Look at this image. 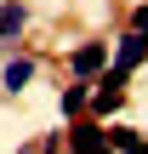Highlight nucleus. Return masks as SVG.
Wrapping results in <instances>:
<instances>
[{"instance_id":"nucleus-7","label":"nucleus","mask_w":148,"mask_h":154,"mask_svg":"<svg viewBox=\"0 0 148 154\" xmlns=\"http://www.w3.org/2000/svg\"><path fill=\"white\" fill-rule=\"evenodd\" d=\"M86 97H91L86 86H68V91H63V114H80V109H86Z\"/></svg>"},{"instance_id":"nucleus-5","label":"nucleus","mask_w":148,"mask_h":154,"mask_svg":"<svg viewBox=\"0 0 148 154\" xmlns=\"http://www.w3.org/2000/svg\"><path fill=\"white\" fill-rule=\"evenodd\" d=\"M29 80H34V63H29V57H11V63L0 69V86H6V91H23Z\"/></svg>"},{"instance_id":"nucleus-4","label":"nucleus","mask_w":148,"mask_h":154,"mask_svg":"<svg viewBox=\"0 0 148 154\" xmlns=\"http://www.w3.org/2000/svg\"><path fill=\"white\" fill-rule=\"evenodd\" d=\"M103 57H108V46H103V40H86V46L74 51V74H97Z\"/></svg>"},{"instance_id":"nucleus-6","label":"nucleus","mask_w":148,"mask_h":154,"mask_svg":"<svg viewBox=\"0 0 148 154\" xmlns=\"http://www.w3.org/2000/svg\"><path fill=\"white\" fill-rule=\"evenodd\" d=\"M17 29H23V6H17V0H6V6H0V40H11Z\"/></svg>"},{"instance_id":"nucleus-3","label":"nucleus","mask_w":148,"mask_h":154,"mask_svg":"<svg viewBox=\"0 0 148 154\" xmlns=\"http://www.w3.org/2000/svg\"><path fill=\"white\" fill-rule=\"evenodd\" d=\"M68 149H74V154H97V149H108V131L91 126V120H80V126L68 131Z\"/></svg>"},{"instance_id":"nucleus-10","label":"nucleus","mask_w":148,"mask_h":154,"mask_svg":"<svg viewBox=\"0 0 148 154\" xmlns=\"http://www.w3.org/2000/svg\"><path fill=\"white\" fill-rule=\"evenodd\" d=\"M97 154H108V149H97Z\"/></svg>"},{"instance_id":"nucleus-9","label":"nucleus","mask_w":148,"mask_h":154,"mask_svg":"<svg viewBox=\"0 0 148 154\" xmlns=\"http://www.w3.org/2000/svg\"><path fill=\"white\" fill-rule=\"evenodd\" d=\"M131 29H137V34H148V6H137V11H131Z\"/></svg>"},{"instance_id":"nucleus-8","label":"nucleus","mask_w":148,"mask_h":154,"mask_svg":"<svg viewBox=\"0 0 148 154\" xmlns=\"http://www.w3.org/2000/svg\"><path fill=\"white\" fill-rule=\"evenodd\" d=\"M114 149H125V154H137V149H143V137H137L131 126H120V131H114Z\"/></svg>"},{"instance_id":"nucleus-2","label":"nucleus","mask_w":148,"mask_h":154,"mask_svg":"<svg viewBox=\"0 0 148 154\" xmlns=\"http://www.w3.org/2000/svg\"><path fill=\"white\" fill-rule=\"evenodd\" d=\"M143 57H148V34H137V29H131V34L114 46V69H120V74H131Z\"/></svg>"},{"instance_id":"nucleus-1","label":"nucleus","mask_w":148,"mask_h":154,"mask_svg":"<svg viewBox=\"0 0 148 154\" xmlns=\"http://www.w3.org/2000/svg\"><path fill=\"white\" fill-rule=\"evenodd\" d=\"M120 86H125V74H120V69H108V80L86 97V103H91V114H114V109L125 103V91H120Z\"/></svg>"}]
</instances>
